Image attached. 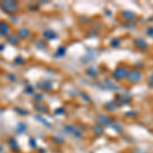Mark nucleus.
<instances>
[{"label":"nucleus","instance_id":"3","mask_svg":"<svg viewBox=\"0 0 153 153\" xmlns=\"http://www.w3.org/2000/svg\"><path fill=\"white\" fill-rule=\"evenodd\" d=\"M96 121H97L98 125H102V126H110L112 124L111 119L105 115H99L96 118Z\"/></svg>","mask_w":153,"mask_h":153},{"label":"nucleus","instance_id":"4","mask_svg":"<svg viewBox=\"0 0 153 153\" xmlns=\"http://www.w3.org/2000/svg\"><path fill=\"white\" fill-rule=\"evenodd\" d=\"M135 44H136V46H138L141 49H145L147 47V43L145 42L144 40H142V39L135 40Z\"/></svg>","mask_w":153,"mask_h":153},{"label":"nucleus","instance_id":"9","mask_svg":"<svg viewBox=\"0 0 153 153\" xmlns=\"http://www.w3.org/2000/svg\"><path fill=\"white\" fill-rule=\"evenodd\" d=\"M119 45V41L118 40H112V43H111V46H114V47H116V46H118Z\"/></svg>","mask_w":153,"mask_h":153},{"label":"nucleus","instance_id":"7","mask_svg":"<svg viewBox=\"0 0 153 153\" xmlns=\"http://www.w3.org/2000/svg\"><path fill=\"white\" fill-rule=\"evenodd\" d=\"M93 131H94V133L95 134H101L102 132H103V130H102L101 128H100L99 126H96L94 129H93Z\"/></svg>","mask_w":153,"mask_h":153},{"label":"nucleus","instance_id":"2","mask_svg":"<svg viewBox=\"0 0 153 153\" xmlns=\"http://www.w3.org/2000/svg\"><path fill=\"white\" fill-rule=\"evenodd\" d=\"M127 78H128L129 82H131V83H137V82H139V81L141 80V74L138 71L134 70V71H131L130 73L128 74Z\"/></svg>","mask_w":153,"mask_h":153},{"label":"nucleus","instance_id":"1","mask_svg":"<svg viewBox=\"0 0 153 153\" xmlns=\"http://www.w3.org/2000/svg\"><path fill=\"white\" fill-rule=\"evenodd\" d=\"M113 78L115 79V80H123V79L127 78V76H128V71L125 68H123V66H119V68H116L115 71H113Z\"/></svg>","mask_w":153,"mask_h":153},{"label":"nucleus","instance_id":"5","mask_svg":"<svg viewBox=\"0 0 153 153\" xmlns=\"http://www.w3.org/2000/svg\"><path fill=\"white\" fill-rule=\"evenodd\" d=\"M123 16H124V18H126V20H132L134 18V13H131V11H124Z\"/></svg>","mask_w":153,"mask_h":153},{"label":"nucleus","instance_id":"10","mask_svg":"<svg viewBox=\"0 0 153 153\" xmlns=\"http://www.w3.org/2000/svg\"><path fill=\"white\" fill-rule=\"evenodd\" d=\"M133 153H144V152L141 151V150H135V151H134Z\"/></svg>","mask_w":153,"mask_h":153},{"label":"nucleus","instance_id":"6","mask_svg":"<svg viewBox=\"0 0 153 153\" xmlns=\"http://www.w3.org/2000/svg\"><path fill=\"white\" fill-rule=\"evenodd\" d=\"M146 33H147V35L149 36L150 38H153V27H149L146 30Z\"/></svg>","mask_w":153,"mask_h":153},{"label":"nucleus","instance_id":"8","mask_svg":"<svg viewBox=\"0 0 153 153\" xmlns=\"http://www.w3.org/2000/svg\"><path fill=\"white\" fill-rule=\"evenodd\" d=\"M148 85H149L151 88H153V74L148 78Z\"/></svg>","mask_w":153,"mask_h":153}]
</instances>
